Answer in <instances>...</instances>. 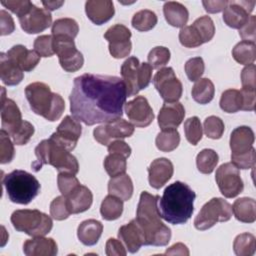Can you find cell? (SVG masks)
<instances>
[{
	"mask_svg": "<svg viewBox=\"0 0 256 256\" xmlns=\"http://www.w3.org/2000/svg\"><path fill=\"white\" fill-rule=\"evenodd\" d=\"M10 135L1 129L0 131V163L6 164L13 160L15 150L13 141L9 137Z\"/></svg>",
	"mask_w": 256,
	"mask_h": 256,
	"instance_id": "cell-49",
	"label": "cell"
},
{
	"mask_svg": "<svg viewBox=\"0 0 256 256\" xmlns=\"http://www.w3.org/2000/svg\"><path fill=\"white\" fill-rule=\"evenodd\" d=\"M242 109L244 111H253L255 109V89L242 88Z\"/></svg>",
	"mask_w": 256,
	"mask_h": 256,
	"instance_id": "cell-60",
	"label": "cell"
},
{
	"mask_svg": "<svg viewBox=\"0 0 256 256\" xmlns=\"http://www.w3.org/2000/svg\"><path fill=\"white\" fill-rule=\"evenodd\" d=\"M255 6V1H228L223 10V20L225 24L234 29L242 28L248 21Z\"/></svg>",
	"mask_w": 256,
	"mask_h": 256,
	"instance_id": "cell-17",
	"label": "cell"
},
{
	"mask_svg": "<svg viewBox=\"0 0 256 256\" xmlns=\"http://www.w3.org/2000/svg\"><path fill=\"white\" fill-rule=\"evenodd\" d=\"M6 55L25 72L32 71L40 61V56L34 50H29L20 44L9 49Z\"/></svg>",
	"mask_w": 256,
	"mask_h": 256,
	"instance_id": "cell-26",
	"label": "cell"
},
{
	"mask_svg": "<svg viewBox=\"0 0 256 256\" xmlns=\"http://www.w3.org/2000/svg\"><path fill=\"white\" fill-rule=\"evenodd\" d=\"M21 28L28 34H37L46 30L52 24V15L45 8L32 4L29 10L18 18Z\"/></svg>",
	"mask_w": 256,
	"mask_h": 256,
	"instance_id": "cell-16",
	"label": "cell"
},
{
	"mask_svg": "<svg viewBox=\"0 0 256 256\" xmlns=\"http://www.w3.org/2000/svg\"><path fill=\"white\" fill-rule=\"evenodd\" d=\"M81 133L82 127L80 122L74 117L67 115L58 125L56 131L50 136V139L71 152L76 147Z\"/></svg>",
	"mask_w": 256,
	"mask_h": 256,
	"instance_id": "cell-14",
	"label": "cell"
},
{
	"mask_svg": "<svg viewBox=\"0 0 256 256\" xmlns=\"http://www.w3.org/2000/svg\"><path fill=\"white\" fill-rule=\"evenodd\" d=\"M134 125L123 118H117L96 127L93 136L97 142L108 146L112 141L132 136Z\"/></svg>",
	"mask_w": 256,
	"mask_h": 256,
	"instance_id": "cell-13",
	"label": "cell"
},
{
	"mask_svg": "<svg viewBox=\"0 0 256 256\" xmlns=\"http://www.w3.org/2000/svg\"><path fill=\"white\" fill-rule=\"evenodd\" d=\"M192 26L200 35L203 43L209 42L214 37L215 26L213 20L209 16H201L197 18L193 22Z\"/></svg>",
	"mask_w": 256,
	"mask_h": 256,
	"instance_id": "cell-44",
	"label": "cell"
},
{
	"mask_svg": "<svg viewBox=\"0 0 256 256\" xmlns=\"http://www.w3.org/2000/svg\"><path fill=\"white\" fill-rule=\"evenodd\" d=\"M108 152L121 154L124 157L128 158L131 154V147L125 141H123L121 139H117V140L112 141L108 145Z\"/></svg>",
	"mask_w": 256,
	"mask_h": 256,
	"instance_id": "cell-61",
	"label": "cell"
},
{
	"mask_svg": "<svg viewBox=\"0 0 256 256\" xmlns=\"http://www.w3.org/2000/svg\"><path fill=\"white\" fill-rule=\"evenodd\" d=\"M1 126L4 131L11 135L21 126L23 122L22 115L17 104L6 97L4 87H1Z\"/></svg>",
	"mask_w": 256,
	"mask_h": 256,
	"instance_id": "cell-19",
	"label": "cell"
},
{
	"mask_svg": "<svg viewBox=\"0 0 256 256\" xmlns=\"http://www.w3.org/2000/svg\"><path fill=\"white\" fill-rule=\"evenodd\" d=\"M195 192L187 184L176 181L168 185L157 207L160 217L173 225L186 223L193 214Z\"/></svg>",
	"mask_w": 256,
	"mask_h": 256,
	"instance_id": "cell-2",
	"label": "cell"
},
{
	"mask_svg": "<svg viewBox=\"0 0 256 256\" xmlns=\"http://www.w3.org/2000/svg\"><path fill=\"white\" fill-rule=\"evenodd\" d=\"M108 192L123 201H128L133 195V183L128 174L111 177L108 182Z\"/></svg>",
	"mask_w": 256,
	"mask_h": 256,
	"instance_id": "cell-31",
	"label": "cell"
},
{
	"mask_svg": "<svg viewBox=\"0 0 256 256\" xmlns=\"http://www.w3.org/2000/svg\"><path fill=\"white\" fill-rule=\"evenodd\" d=\"M148 63L154 69H161L170 60V51L163 46L154 47L148 54Z\"/></svg>",
	"mask_w": 256,
	"mask_h": 256,
	"instance_id": "cell-48",
	"label": "cell"
},
{
	"mask_svg": "<svg viewBox=\"0 0 256 256\" xmlns=\"http://www.w3.org/2000/svg\"><path fill=\"white\" fill-rule=\"evenodd\" d=\"M123 212V200L114 196H106L100 206V213L103 219L112 221L118 219Z\"/></svg>",
	"mask_w": 256,
	"mask_h": 256,
	"instance_id": "cell-34",
	"label": "cell"
},
{
	"mask_svg": "<svg viewBox=\"0 0 256 256\" xmlns=\"http://www.w3.org/2000/svg\"><path fill=\"white\" fill-rule=\"evenodd\" d=\"M255 24H256V17L254 15H250L246 24L239 29V35L243 39V41H249V42L255 43V39H256Z\"/></svg>",
	"mask_w": 256,
	"mask_h": 256,
	"instance_id": "cell-56",
	"label": "cell"
},
{
	"mask_svg": "<svg viewBox=\"0 0 256 256\" xmlns=\"http://www.w3.org/2000/svg\"><path fill=\"white\" fill-rule=\"evenodd\" d=\"M131 24L136 30L146 32L155 27L157 24V16L153 11L143 9L133 15Z\"/></svg>",
	"mask_w": 256,
	"mask_h": 256,
	"instance_id": "cell-39",
	"label": "cell"
},
{
	"mask_svg": "<svg viewBox=\"0 0 256 256\" xmlns=\"http://www.w3.org/2000/svg\"><path fill=\"white\" fill-rule=\"evenodd\" d=\"M66 199L71 213L78 214L88 210L91 207L93 195L90 189L80 184L73 192L66 196Z\"/></svg>",
	"mask_w": 256,
	"mask_h": 256,
	"instance_id": "cell-27",
	"label": "cell"
},
{
	"mask_svg": "<svg viewBox=\"0 0 256 256\" xmlns=\"http://www.w3.org/2000/svg\"><path fill=\"white\" fill-rule=\"evenodd\" d=\"M23 70L11 61L6 53L0 54V76L2 82L7 86L18 85L24 77Z\"/></svg>",
	"mask_w": 256,
	"mask_h": 256,
	"instance_id": "cell-29",
	"label": "cell"
},
{
	"mask_svg": "<svg viewBox=\"0 0 256 256\" xmlns=\"http://www.w3.org/2000/svg\"><path fill=\"white\" fill-rule=\"evenodd\" d=\"M51 32L53 36H66L74 39L79 32V26L72 18H60L52 24Z\"/></svg>",
	"mask_w": 256,
	"mask_h": 256,
	"instance_id": "cell-40",
	"label": "cell"
},
{
	"mask_svg": "<svg viewBox=\"0 0 256 256\" xmlns=\"http://www.w3.org/2000/svg\"><path fill=\"white\" fill-rule=\"evenodd\" d=\"M1 4L11 12L16 14L19 18L29 10V8L33 3L28 0H16V1L9 0V1H1Z\"/></svg>",
	"mask_w": 256,
	"mask_h": 256,
	"instance_id": "cell-55",
	"label": "cell"
},
{
	"mask_svg": "<svg viewBox=\"0 0 256 256\" xmlns=\"http://www.w3.org/2000/svg\"><path fill=\"white\" fill-rule=\"evenodd\" d=\"M104 38L109 42V52L112 57L119 59L128 56L131 52V31L122 24H115L107 29Z\"/></svg>",
	"mask_w": 256,
	"mask_h": 256,
	"instance_id": "cell-15",
	"label": "cell"
},
{
	"mask_svg": "<svg viewBox=\"0 0 256 256\" xmlns=\"http://www.w3.org/2000/svg\"><path fill=\"white\" fill-rule=\"evenodd\" d=\"M215 93L213 82L208 78H200L192 87V98L199 104H207L212 101Z\"/></svg>",
	"mask_w": 256,
	"mask_h": 256,
	"instance_id": "cell-33",
	"label": "cell"
},
{
	"mask_svg": "<svg viewBox=\"0 0 256 256\" xmlns=\"http://www.w3.org/2000/svg\"><path fill=\"white\" fill-rule=\"evenodd\" d=\"M184 132L187 141L192 145H197L202 139L203 128L200 119L197 116L188 118L184 122Z\"/></svg>",
	"mask_w": 256,
	"mask_h": 256,
	"instance_id": "cell-43",
	"label": "cell"
},
{
	"mask_svg": "<svg viewBox=\"0 0 256 256\" xmlns=\"http://www.w3.org/2000/svg\"><path fill=\"white\" fill-rule=\"evenodd\" d=\"M215 180L221 194L226 198H234L244 189L240 171L231 162L222 164L216 170Z\"/></svg>",
	"mask_w": 256,
	"mask_h": 256,
	"instance_id": "cell-12",
	"label": "cell"
},
{
	"mask_svg": "<svg viewBox=\"0 0 256 256\" xmlns=\"http://www.w3.org/2000/svg\"><path fill=\"white\" fill-rule=\"evenodd\" d=\"M2 184L6 189L9 199L18 204L30 203L40 191L39 181L29 172L13 170L2 177Z\"/></svg>",
	"mask_w": 256,
	"mask_h": 256,
	"instance_id": "cell-6",
	"label": "cell"
},
{
	"mask_svg": "<svg viewBox=\"0 0 256 256\" xmlns=\"http://www.w3.org/2000/svg\"><path fill=\"white\" fill-rule=\"evenodd\" d=\"M218 160V154L213 149H203L196 157V165L201 173L210 174L216 168Z\"/></svg>",
	"mask_w": 256,
	"mask_h": 256,
	"instance_id": "cell-41",
	"label": "cell"
},
{
	"mask_svg": "<svg viewBox=\"0 0 256 256\" xmlns=\"http://www.w3.org/2000/svg\"><path fill=\"white\" fill-rule=\"evenodd\" d=\"M118 238L130 253H136L144 245L142 231L138 227L135 219L119 228Z\"/></svg>",
	"mask_w": 256,
	"mask_h": 256,
	"instance_id": "cell-25",
	"label": "cell"
},
{
	"mask_svg": "<svg viewBox=\"0 0 256 256\" xmlns=\"http://www.w3.org/2000/svg\"><path fill=\"white\" fill-rule=\"evenodd\" d=\"M165 254L169 255H189V250L186 245L183 243H176L169 247L166 251Z\"/></svg>",
	"mask_w": 256,
	"mask_h": 256,
	"instance_id": "cell-63",
	"label": "cell"
},
{
	"mask_svg": "<svg viewBox=\"0 0 256 256\" xmlns=\"http://www.w3.org/2000/svg\"><path fill=\"white\" fill-rule=\"evenodd\" d=\"M225 125L221 118L217 116H209L204 120L203 130L205 135L211 139H219L224 133Z\"/></svg>",
	"mask_w": 256,
	"mask_h": 256,
	"instance_id": "cell-45",
	"label": "cell"
},
{
	"mask_svg": "<svg viewBox=\"0 0 256 256\" xmlns=\"http://www.w3.org/2000/svg\"><path fill=\"white\" fill-rule=\"evenodd\" d=\"M186 75L190 81H197L204 73L205 65L201 57H194L189 59L184 66Z\"/></svg>",
	"mask_w": 256,
	"mask_h": 256,
	"instance_id": "cell-53",
	"label": "cell"
},
{
	"mask_svg": "<svg viewBox=\"0 0 256 256\" xmlns=\"http://www.w3.org/2000/svg\"><path fill=\"white\" fill-rule=\"evenodd\" d=\"M232 217V206L222 198H212L203 205L194 219L197 230H207L217 222H226Z\"/></svg>",
	"mask_w": 256,
	"mask_h": 256,
	"instance_id": "cell-9",
	"label": "cell"
},
{
	"mask_svg": "<svg viewBox=\"0 0 256 256\" xmlns=\"http://www.w3.org/2000/svg\"><path fill=\"white\" fill-rule=\"evenodd\" d=\"M23 252L27 256H55L58 253V247L54 239L38 236L24 242Z\"/></svg>",
	"mask_w": 256,
	"mask_h": 256,
	"instance_id": "cell-23",
	"label": "cell"
},
{
	"mask_svg": "<svg viewBox=\"0 0 256 256\" xmlns=\"http://www.w3.org/2000/svg\"><path fill=\"white\" fill-rule=\"evenodd\" d=\"M126 115L136 127H147L154 119L153 110L144 96H136L124 105Z\"/></svg>",
	"mask_w": 256,
	"mask_h": 256,
	"instance_id": "cell-18",
	"label": "cell"
},
{
	"mask_svg": "<svg viewBox=\"0 0 256 256\" xmlns=\"http://www.w3.org/2000/svg\"><path fill=\"white\" fill-rule=\"evenodd\" d=\"M174 172L172 162L167 158H157L148 167V180L151 187L159 189L172 177Z\"/></svg>",
	"mask_w": 256,
	"mask_h": 256,
	"instance_id": "cell-20",
	"label": "cell"
},
{
	"mask_svg": "<svg viewBox=\"0 0 256 256\" xmlns=\"http://www.w3.org/2000/svg\"><path fill=\"white\" fill-rule=\"evenodd\" d=\"M160 197L143 191L140 195L135 221L142 231L144 245L165 246L171 239V230L160 219L157 202Z\"/></svg>",
	"mask_w": 256,
	"mask_h": 256,
	"instance_id": "cell-3",
	"label": "cell"
},
{
	"mask_svg": "<svg viewBox=\"0 0 256 256\" xmlns=\"http://www.w3.org/2000/svg\"><path fill=\"white\" fill-rule=\"evenodd\" d=\"M242 88L255 89V64L247 65L241 72Z\"/></svg>",
	"mask_w": 256,
	"mask_h": 256,
	"instance_id": "cell-58",
	"label": "cell"
},
{
	"mask_svg": "<svg viewBox=\"0 0 256 256\" xmlns=\"http://www.w3.org/2000/svg\"><path fill=\"white\" fill-rule=\"evenodd\" d=\"M152 67L149 63H140L139 59L131 56L121 66L122 80L126 85L127 96H134L148 87L152 79Z\"/></svg>",
	"mask_w": 256,
	"mask_h": 256,
	"instance_id": "cell-8",
	"label": "cell"
},
{
	"mask_svg": "<svg viewBox=\"0 0 256 256\" xmlns=\"http://www.w3.org/2000/svg\"><path fill=\"white\" fill-rule=\"evenodd\" d=\"M11 223L17 231L24 232L32 237L45 236L53 227L51 217L37 209L14 211L11 215Z\"/></svg>",
	"mask_w": 256,
	"mask_h": 256,
	"instance_id": "cell-7",
	"label": "cell"
},
{
	"mask_svg": "<svg viewBox=\"0 0 256 256\" xmlns=\"http://www.w3.org/2000/svg\"><path fill=\"white\" fill-rule=\"evenodd\" d=\"M180 134L177 129H165L159 132L155 139L156 147L162 152H171L178 147Z\"/></svg>",
	"mask_w": 256,
	"mask_h": 256,
	"instance_id": "cell-36",
	"label": "cell"
},
{
	"mask_svg": "<svg viewBox=\"0 0 256 256\" xmlns=\"http://www.w3.org/2000/svg\"><path fill=\"white\" fill-rule=\"evenodd\" d=\"M0 34L2 36L9 35L15 30L14 20L5 10H0Z\"/></svg>",
	"mask_w": 256,
	"mask_h": 256,
	"instance_id": "cell-59",
	"label": "cell"
},
{
	"mask_svg": "<svg viewBox=\"0 0 256 256\" xmlns=\"http://www.w3.org/2000/svg\"><path fill=\"white\" fill-rule=\"evenodd\" d=\"M57 184L61 194L66 197L80 185V182L74 174L59 173L57 177Z\"/></svg>",
	"mask_w": 256,
	"mask_h": 256,
	"instance_id": "cell-51",
	"label": "cell"
},
{
	"mask_svg": "<svg viewBox=\"0 0 256 256\" xmlns=\"http://www.w3.org/2000/svg\"><path fill=\"white\" fill-rule=\"evenodd\" d=\"M103 225L95 219H88L81 222L77 229V236L80 242L86 246L95 245L101 237Z\"/></svg>",
	"mask_w": 256,
	"mask_h": 256,
	"instance_id": "cell-28",
	"label": "cell"
},
{
	"mask_svg": "<svg viewBox=\"0 0 256 256\" xmlns=\"http://www.w3.org/2000/svg\"><path fill=\"white\" fill-rule=\"evenodd\" d=\"M163 13L168 24L177 28H183L189 18L187 8L176 1L165 2L163 5Z\"/></svg>",
	"mask_w": 256,
	"mask_h": 256,
	"instance_id": "cell-30",
	"label": "cell"
},
{
	"mask_svg": "<svg viewBox=\"0 0 256 256\" xmlns=\"http://www.w3.org/2000/svg\"><path fill=\"white\" fill-rule=\"evenodd\" d=\"M34 132H35L34 126L30 122L23 120L21 126L17 130H15L10 135V137L12 138V141L14 144L25 145L29 142V140L33 136Z\"/></svg>",
	"mask_w": 256,
	"mask_h": 256,
	"instance_id": "cell-50",
	"label": "cell"
},
{
	"mask_svg": "<svg viewBox=\"0 0 256 256\" xmlns=\"http://www.w3.org/2000/svg\"><path fill=\"white\" fill-rule=\"evenodd\" d=\"M105 253L108 256H125L127 251L121 241L114 238H109L106 242Z\"/></svg>",
	"mask_w": 256,
	"mask_h": 256,
	"instance_id": "cell-57",
	"label": "cell"
},
{
	"mask_svg": "<svg viewBox=\"0 0 256 256\" xmlns=\"http://www.w3.org/2000/svg\"><path fill=\"white\" fill-rule=\"evenodd\" d=\"M53 48L65 71L76 72L82 68L84 58L82 53L77 50L74 39L66 36H53Z\"/></svg>",
	"mask_w": 256,
	"mask_h": 256,
	"instance_id": "cell-10",
	"label": "cell"
},
{
	"mask_svg": "<svg viewBox=\"0 0 256 256\" xmlns=\"http://www.w3.org/2000/svg\"><path fill=\"white\" fill-rule=\"evenodd\" d=\"M25 95L31 110L48 121L58 120L65 109L63 98L51 91L43 82H34L26 86Z\"/></svg>",
	"mask_w": 256,
	"mask_h": 256,
	"instance_id": "cell-4",
	"label": "cell"
},
{
	"mask_svg": "<svg viewBox=\"0 0 256 256\" xmlns=\"http://www.w3.org/2000/svg\"><path fill=\"white\" fill-rule=\"evenodd\" d=\"M228 1L225 0H219V1H202V4L205 8V10L208 13H218L225 9L227 6Z\"/></svg>",
	"mask_w": 256,
	"mask_h": 256,
	"instance_id": "cell-62",
	"label": "cell"
},
{
	"mask_svg": "<svg viewBox=\"0 0 256 256\" xmlns=\"http://www.w3.org/2000/svg\"><path fill=\"white\" fill-rule=\"evenodd\" d=\"M185 116L184 106L180 102H165L158 114V125L162 130L176 129Z\"/></svg>",
	"mask_w": 256,
	"mask_h": 256,
	"instance_id": "cell-21",
	"label": "cell"
},
{
	"mask_svg": "<svg viewBox=\"0 0 256 256\" xmlns=\"http://www.w3.org/2000/svg\"><path fill=\"white\" fill-rule=\"evenodd\" d=\"M126 157L117 153H109L103 162L104 168L110 177H115L126 172Z\"/></svg>",
	"mask_w": 256,
	"mask_h": 256,
	"instance_id": "cell-42",
	"label": "cell"
},
{
	"mask_svg": "<svg viewBox=\"0 0 256 256\" xmlns=\"http://www.w3.org/2000/svg\"><path fill=\"white\" fill-rule=\"evenodd\" d=\"M42 4L46 10L52 11L60 8L64 4V1H42Z\"/></svg>",
	"mask_w": 256,
	"mask_h": 256,
	"instance_id": "cell-64",
	"label": "cell"
},
{
	"mask_svg": "<svg viewBox=\"0 0 256 256\" xmlns=\"http://www.w3.org/2000/svg\"><path fill=\"white\" fill-rule=\"evenodd\" d=\"M232 56L236 62L242 65L252 64L256 58V46L254 42L240 41L232 49Z\"/></svg>",
	"mask_w": 256,
	"mask_h": 256,
	"instance_id": "cell-35",
	"label": "cell"
},
{
	"mask_svg": "<svg viewBox=\"0 0 256 256\" xmlns=\"http://www.w3.org/2000/svg\"><path fill=\"white\" fill-rule=\"evenodd\" d=\"M232 213L243 223H253L256 220V202L253 198L242 197L234 201Z\"/></svg>",
	"mask_w": 256,
	"mask_h": 256,
	"instance_id": "cell-32",
	"label": "cell"
},
{
	"mask_svg": "<svg viewBox=\"0 0 256 256\" xmlns=\"http://www.w3.org/2000/svg\"><path fill=\"white\" fill-rule=\"evenodd\" d=\"M153 84L165 102H177L182 96V83L171 67L161 68L155 74Z\"/></svg>",
	"mask_w": 256,
	"mask_h": 256,
	"instance_id": "cell-11",
	"label": "cell"
},
{
	"mask_svg": "<svg viewBox=\"0 0 256 256\" xmlns=\"http://www.w3.org/2000/svg\"><path fill=\"white\" fill-rule=\"evenodd\" d=\"M36 160L32 162V168L38 172L43 165H52L59 173H70L76 175L79 164L74 155L65 148L54 143L50 138L42 140L35 148Z\"/></svg>",
	"mask_w": 256,
	"mask_h": 256,
	"instance_id": "cell-5",
	"label": "cell"
},
{
	"mask_svg": "<svg viewBox=\"0 0 256 256\" xmlns=\"http://www.w3.org/2000/svg\"><path fill=\"white\" fill-rule=\"evenodd\" d=\"M34 51L40 57H51L54 53L53 48V36L52 35H41L38 36L34 41Z\"/></svg>",
	"mask_w": 256,
	"mask_h": 256,
	"instance_id": "cell-52",
	"label": "cell"
},
{
	"mask_svg": "<svg viewBox=\"0 0 256 256\" xmlns=\"http://www.w3.org/2000/svg\"><path fill=\"white\" fill-rule=\"evenodd\" d=\"M50 214L52 218L58 221L67 219L72 214L65 196L61 195L52 200L50 204Z\"/></svg>",
	"mask_w": 256,
	"mask_h": 256,
	"instance_id": "cell-47",
	"label": "cell"
},
{
	"mask_svg": "<svg viewBox=\"0 0 256 256\" xmlns=\"http://www.w3.org/2000/svg\"><path fill=\"white\" fill-rule=\"evenodd\" d=\"M231 163L238 169H250L255 166V149L240 155H231Z\"/></svg>",
	"mask_w": 256,
	"mask_h": 256,
	"instance_id": "cell-54",
	"label": "cell"
},
{
	"mask_svg": "<svg viewBox=\"0 0 256 256\" xmlns=\"http://www.w3.org/2000/svg\"><path fill=\"white\" fill-rule=\"evenodd\" d=\"M220 108L227 113H236L242 109V95L240 90H225L220 98Z\"/></svg>",
	"mask_w": 256,
	"mask_h": 256,
	"instance_id": "cell-37",
	"label": "cell"
},
{
	"mask_svg": "<svg viewBox=\"0 0 256 256\" xmlns=\"http://www.w3.org/2000/svg\"><path fill=\"white\" fill-rule=\"evenodd\" d=\"M85 12L91 22L102 25L114 16L115 9L110 0H88L85 3Z\"/></svg>",
	"mask_w": 256,
	"mask_h": 256,
	"instance_id": "cell-22",
	"label": "cell"
},
{
	"mask_svg": "<svg viewBox=\"0 0 256 256\" xmlns=\"http://www.w3.org/2000/svg\"><path fill=\"white\" fill-rule=\"evenodd\" d=\"M255 236L251 233L239 234L234 239L233 250L238 256H252L255 253Z\"/></svg>",
	"mask_w": 256,
	"mask_h": 256,
	"instance_id": "cell-38",
	"label": "cell"
},
{
	"mask_svg": "<svg viewBox=\"0 0 256 256\" xmlns=\"http://www.w3.org/2000/svg\"><path fill=\"white\" fill-rule=\"evenodd\" d=\"M255 137L253 130L248 126H239L235 128L230 135L231 155H240L253 148Z\"/></svg>",
	"mask_w": 256,
	"mask_h": 256,
	"instance_id": "cell-24",
	"label": "cell"
},
{
	"mask_svg": "<svg viewBox=\"0 0 256 256\" xmlns=\"http://www.w3.org/2000/svg\"><path fill=\"white\" fill-rule=\"evenodd\" d=\"M126 98V85L121 78L86 73L74 79L70 111L85 125L106 123L123 115Z\"/></svg>",
	"mask_w": 256,
	"mask_h": 256,
	"instance_id": "cell-1",
	"label": "cell"
},
{
	"mask_svg": "<svg viewBox=\"0 0 256 256\" xmlns=\"http://www.w3.org/2000/svg\"><path fill=\"white\" fill-rule=\"evenodd\" d=\"M179 41L181 45L186 48H195L203 44L200 35L192 25L181 28L179 32Z\"/></svg>",
	"mask_w": 256,
	"mask_h": 256,
	"instance_id": "cell-46",
	"label": "cell"
}]
</instances>
